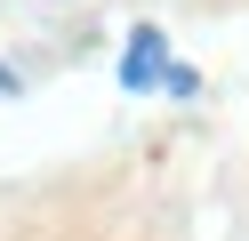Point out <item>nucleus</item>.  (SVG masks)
Returning <instances> with one entry per match:
<instances>
[{"mask_svg": "<svg viewBox=\"0 0 249 241\" xmlns=\"http://www.w3.org/2000/svg\"><path fill=\"white\" fill-rule=\"evenodd\" d=\"M121 89H137V96H193V89H201V73L169 56L161 24H137V32H129V48H121Z\"/></svg>", "mask_w": 249, "mask_h": 241, "instance_id": "f257e3e1", "label": "nucleus"}, {"mask_svg": "<svg viewBox=\"0 0 249 241\" xmlns=\"http://www.w3.org/2000/svg\"><path fill=\"white\" fill-rule=\"evenodd\" d=\"M0 96H17V73H8V64H0Z\"/></svg>", "mask_w": 249, "mask_h": 241, "instance_id": "f03ea898", "label": "nucleus"}]
</instances>
